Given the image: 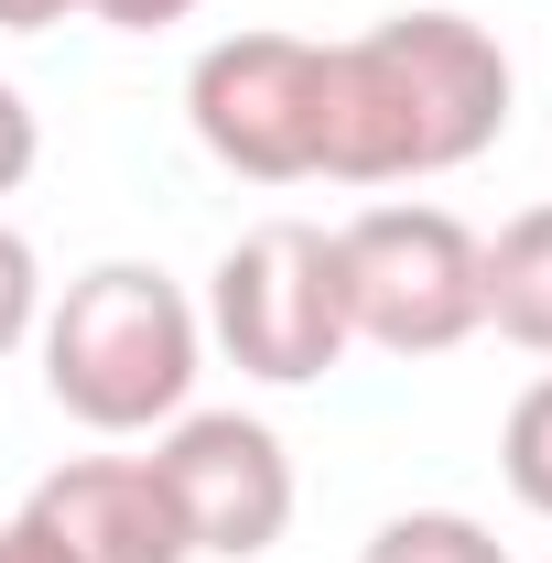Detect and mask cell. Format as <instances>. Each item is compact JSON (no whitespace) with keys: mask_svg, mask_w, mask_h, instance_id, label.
<instances>
[{"mask_svg":"<svg viewBox=\"0 0 552 563\" xmlns=\"http://www.w3.org/2000/svg\"><path fill=\"white\" fill-rule=\"evenodd\" d=\"M185 120L207 141V163L250 185H314L325 163V44L303 33H217L185 66Z\"/></svg>","mask_w":552,"mask_h":563,"instance_id":"cell-5","label":"cell"},{"mask_svg":"<svg viewBox=\"0 0 552 563\" xmlns=\"http://www.w3.org/2000/svg\"><path fill=\"white\" fill-rule=\"evenodd\" d=\"M520 66L466 11H390L325 44V185H422L509 131Z\"/></svg>","mask_w":552,"mask_h":563,"instance_id":"cell-1","label":"cell"},{"mask_svg":"<svg viewBox=\"0 0 552 563\" xmlns=\"http://www.w3.org/2000/svg\"><path fill=\"white\" fill-rule=\"evenodd\" d=\"M0 563H76V553H66V531H55V520L22 498V509L0 520Z\"/></svg>","mask_w":552,"mask_h":563,"instance_id":"cell-13","label":"cell"},{"mask_svg":"<svg viewBox=\"0 0 552 563\" xmlns=\"http://www.w3.org/2000/svg\"><path fill=\"white\" fill-rule=\"evenodd\" d=\"M33 325H44V261H33V239L0 217V357L33 347Z\"/></svg>","mask_w":552,"mask_h":563,"instance_id":"cell-11","label":"cell"},{"mask_svg":"<svg viewBox=\"0 0 552 563\" xmlns=\"http://www.w3.org/2000/svg\"><path fill=\"white\" fill-rule=\"evenodd\" d=\"M33 509L66 531L76 563H196L185 509H174L152 455H76V466H55L33 488Z\"/></svg>","mask_w":552,"mask_h":563,"instance_id":"cell-7","label":"cell"},{"mask_svg":"<svg viewBox=\"0 0 552 563\" xmlns=\"http://www.w3.org/2000/svg\"><path fill=\"white\" fill-rule=\"evenodd\" d=\"M152 466L185 509L196 563H261L292 531V455L261 412H174L152 433Z\"/></svg>","mask_w":552,"mask_h":563,"instance_id":"cell-6","label":"cell"},{"mask_svg":"<svg viewBox=\"0 0 552 563\" xmlns=\"http://www.w3.org/2000/svg\"><path fill=\"white\" fill-rule=\"evenodd\" d=\"M357 563H509V542L487 531L477 509H390L357 542Z\"/></svg>","mask_w":552,"mask_h":563,"instance_id":"cell-9","label":"cell"},{"mask_svg":"<svg viewBox=\"0 0 552 563\" xmlns=\"http://www.w3.org/2000/svg\"><path fill=\"white\" fill-rule=\"evenodd\" d=\"M477 292H487V325L520 357H552V207L498 217V239L477 250Z\"/></svg>","mask_w":552,"mask_h":563,"instance_id":"cell-8","label":"cell"},{"mask_svg":"<svg viewBox=\"0 0 552 563\" xmlns=\"http://www.w3.org/2000/svg\"><path fill=\"white\" fill-rule=\"evenodd\" d=\"M207 0H87V22H109V33H163V22H196Z\"/></svg>","mask_w":552,"mask_h":563,"instance_id":"cell-14","label":"cell"},{"mask_svg":"<svg viewBox=\"0 0 552 563\" xmlns=\"http://www.w3.org/2000/svg\"><path fill=\"white\" fill-rule=\"evenodd\" d=\"M477 228L455 207H412V196H379L336 228V272H346V325L357 347L379 357H444L487 325L477 292Z\"/></svg>","mask_w":552,"mask_h":563,"instance_id":"cell-4","label":"cell"},{"mask_svg":"<svg viewBox=\"0 0 552 563\" xmlns=\"http://www.w3.org/2000/svg\"><path fill=\"white\" fill-rule=\"evenodd\" d=\"M196 314H207V336L228 347V368H250V379H272V390L325 379V368L357 347L336 228H314V217H261V228H239V239L217 250Z\"/></svg>","mask_w":552,"mask_h":563,"instance_id":"cell-3","label":"cell"},{"mask_svg":"<svg viewBox=\"0 0 552 563\" xmlns=\"http://www.w3.org/2000/svg\"><path fill=\"white\" fill-rule=\"evenodd\" d=\"M44 390L55 412L87 433H163L174 412H196V368H207V314L185 303V282L152 261H87L66 292H44Z\"/></svg>","mask_w":552,"mask_h":563,"instance_id":"cell-2","label":"cell"},{"mask_svg":"<svg viewBox=\"0 0 552 563\" xmlns=\"http://www.w3.org/2000/svg\"><path fill=\"white\" fill-rule=\"evenodd\" d=\"M33 163H44V120H33V98L0 76V196H22V185H33Z\"/></svg>","mask_w":552,"mask_h":563,"instance_id":"cell-12","label":"cell"},{"mask_svg":"<svg viewBox=\"0 0 552 563\" xmlns=\"http://www.w3.org/2000/svg\"><path fill=\"white\" fill-rule=\"evenodd\" d=\"M498 477H509V498H520L531 520H552V368L509 401V422H498Z\"/></svg>","mask_w":552,"mask_h":563,"instance_id":"cell-10","label":"cell"},{"mask_svg":"<svg viewBox=\"0 0 552 563\" xmlns=\"http://www.w3.org/2000/svg\"><path fill=\"white\" fill-rule=\"evenodd\" d=\"M55 22H87V0H0V33H55Z\"/></svg>","mask_w":552,"mask_h":563,"instance_id":"cell-15","label":"cell"}]
</instances>
